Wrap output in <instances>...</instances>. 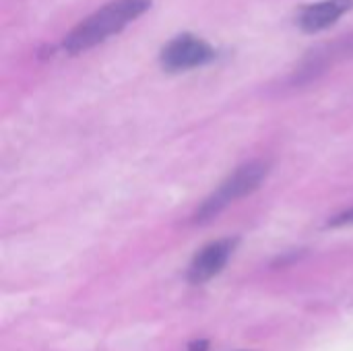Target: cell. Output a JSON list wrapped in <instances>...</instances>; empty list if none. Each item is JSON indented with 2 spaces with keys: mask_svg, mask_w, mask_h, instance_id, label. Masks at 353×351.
Wrapping results in <instances>:
<instances>
[{
  "mask_svg": "<svg viewBox=\"0 0 353 351\" xmlns=\"http://www.w3.org/2000/svg\"><path fill=\"white\" fill-rule=\"evenodd\" d=\"M353 8V0H321L300 8L296 17V25L304 33H319L327 27L335 25L343 14Z\"/></svg>",
  "mask_w": 353,
  "mask_h": 351,
  "instance_id": "cell-5",
  "label": "cell"
},
{
  "mask_svg": "<svg viewBox=\"0 0 353 351\" xmlns=\"http://www.w3.org/2000/svg\"><path fill=\"white\" fill-rule=\"evenodd\" d=\"M238 240L236 238H225V240H217L207 244L190 263L188 269V281L190 283H205L209 279H213L215 275H219L223 271V267L228 265L230 257L234 254Z\"/></svg>",
  "mask_w": 353,
  "mask_h": 351,
  "instance_id": "cell-4",
  "label": "cell"
},
{
  "mask_svg": "<svg viewBox=\"0 0 353 351\" xmlns=\"http://www.w3.org/2000/svg\"><path fill=\"white\" fill-rule=\"evenodd\" d=\"M207 348H209L207 341H194V343H190L188 351H207Z\"/></svg>",
  "mask_w": 353,
  "mask_h": 351,
  "instance_id": "cell-8",
  "label": "cell"
},
{
  "mask_svg": "<svg viewBox=\"0 0 353 351\" xmlns=\"http://www.w3.org/2000/svg\"><path fill=\"white\" fill-rule=\"evenodd\" d=\"M267 174H269V166L263 161H250L246 166H240L209 199H205V203L194 213V221L207 223L213 217H217L230 203L252 194L254 190L261 188Z\"/></svg>",
  "mask_w": 353,
  "mask_h": 351,
  "instance_id": "cell-2",
  "label": "cell"
},
{
  "mask_svg": "<svg viewBox=\"0 0 353 351\" xmlns=\"http://www.w3.org/2000/svg\"><path fill=\"white\" fill-rule=\"evenodd\" d=\"M153 0H112L81 21L62 41L66 54H83L112 35L120 33L128 23L137 21L151 8Z\"/></svg>",
  "mask_w": 353,
  "mask_h": 351,
  "instance_id": "cell-1",
  "label": "cell"
},
{
  "mask_svg": "<svg viewBox=\"0 0 353 351\" xmlns=\"http://www.w3.org/2000/svg\"><path fill=\"white\" fill-rule=\"evenodd\" d=\"M353 54V35L350 37H343V39H337L333 43H327L319 50H312L310 56L304 58L296 79L302 81V79H312L316 74H321L323 70L329 68V64H333L335 60H341V58H347Z\"/></svg>",
  "mask_w": 353,
  "mask_h": 351,
  "instance_id": "cell-6",
  "label": "cell"
},
{
  "mask_svg": "<svg viewBox=\"0 0 353 351\" xmlns=\"http://www.w3.org/2000/svg\"><path fill=\"white\" fill-rule=\"evenodd\" d=\"M345 225H353V207L329 219V228H345Z\"/></svg>",
  "mask_w": 353,
  "mask_h": 351,
  "instance_id": "cell-7",
  "label": "cell"
},
{
  "mask_svg": "<svg viewBox=\"0 0 353 351\" xmlns=\"http://www.w3.org/2000/svg\"><path fill=\"white\" fill-rule=\"evenodd\" d=\"M215 58H217V50L209 41L192 33H180L163 46L159 54V64L165 72L174 74V72H186L192 68L207 66Z\"/></svg>",
  "mask_w": 353,
  "mask_h": 351,
  "instance_id": "cell-3",
  "label": "cell"
}]
</instances>
